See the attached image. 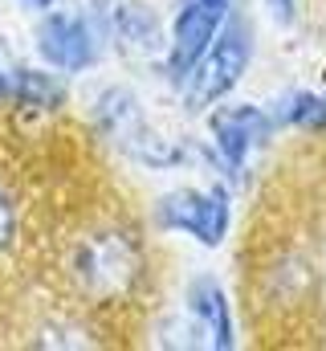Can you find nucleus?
<instances>
[{
	"label": "nucleus",
	"mask_w": 326,
	"mask_h": 351,
	"mask_svg": "<svg viewBox=\"0 0 326 351\" xmlns=\"http://www.w3.org/2000/svg\"><path fill=\"white\" fill-rule=\"evenodd\" d=\"M74 290L86 302H123L139 290L143 254L131 233L123 229H94L70 254Z\"/></svg>",
	"instance_id": "1"
},
{
	"label": "nucleus",
	"mask_w": 326,
	"mask_h": 351,
	"mask_svg": "<svg viewBox=\"0 0 326 351\" xmlns=\"http://www.w3.org/2000/svg\"><path fill=\"white\" fill-rule=\"evenodd\" d=\"M249 29L237 25V21H229L221 33H216V41L208 45V53L196 62V70L188 74V106L192 110H204L208 102H216L221 94H229V90L241 82L244 66H249Z\"/></svg>",
	"instance_id": "2"
},
{
	"label": "nucleus",
	"mask_w": 326,
	"mask_h": 351,
	"mask_svg": "<svg viewBox=\"0 0 326 351\" xmlns=\"http://www.w3.org/2000/svg\"><path fill=\"white\" fill-rule=\"evenodd\" d=\"M233 0H179L175 29H171V53H167V78L188 82L196 62L208 53L216 33L229 25Z\"/></svg>",
	"instance_id": "3"
},
{
	"label": "nucleus",
	"mask_w": 326,
	"mask_h": 351,
	"mask_svg": "<svg viewBox=\"0 0 326 351\" xmlns=\"http://www.w3.org/2000/svg\"><path fill=\"white\" fill-rule=\"evenodd\" d=\"M155 221L163 229H175V233H188L196 237L200 245H221L225 233H229V200L221 188H179L171 196H163L155 204Z\"/></svg>",
	"instance_id": "4"
},
{
	"label": "nucleus",
	"mask_w": 326,
	"mask_h": 351,
	"mask_svg": "<svg viewBox=\"0 0 326 351\" xmlns=\"http://www.w3.org/2000/svg\"><path fill=\"white\" fill-rule=\"evenodd\" d=\"M37 49L53 70H66V74H82L98 62L94 29L82 16H70V12H49L37 25Z\"/></svg>",
	"instance_id": "5"
},
{
	"label": "nucleus",
	"mask_w": 326,
	"mask_h": 351,
	"mask_svg": "<svg viewBox=\"0 0 326 351\" xmlns=\"http://www.w3.org/2000/svg\"><path fill=\"white\" fill-rule=\"evenodd\" d=\"M208 131H212V143H216V152L225 156V164L237 168L253 147L269 143L273 123H269V114H265L261 106L237 102V106H221V110L208 119Z\"/></svg>",
	"instance_id": "6"
},
{
	"label": "nucleus",
	"mask_w": 326,
	"mask_h": 351,
	"mask_svg": "<svg viewBox=\"0 0 326 351\" xmlns=\"http://www.w3.org/2000/svg\"><path fill=\"white\" fill-rule=\"evenodd\" d=\"M188 311L204 343L212 348H233V311L216 278H192L188 286Z\"/></svg>",
	"instance_id": "7"
},
{
	"label": "nucleus",
	"mask_w": 326,
	"mask_h": 351,
	"mask_svg": "<svg viewBox=\"0 0 326 351\" xmlns=\"http://www.w3.org/2000/svg\"><path fill=\"white\" fill-rule=\"evenodd\" d=\"M94 119H98V131H102L110 143L127 147L131 156H135V147L143 143V135L151 131V123L143 119V110H139V102H135L131 90H106V94L98 98Z\"/></svg>",
	"instance_id": "8"
},
{
	"label": "nucleus",
	"mask_w": 326,
	"mask_h": 351,
	"mask_svg": "<svg viewBox=\"0 0 326 351\" xmlns=\"http://www.w3.org/2000/svg\"><path fill=\"white\" fill-rule=\"evenodd\" d=\"M8 102L29 110H53L62 106V86L41 70H12L8 74Z\"/></svg>",
	"instance_id": "9"
},
{
	"label": "nucleus",
	"mask_w": 326,
	"mask_h": 351,
	"mask_svg": "<svg viewBox=\"0 0 326 351\" xmlns=\"http://www.w3.org/2000/svg\"><path fill=\"white\" fill-rule=\"evenodd\" d=\"M114 25H118V37H123L127 45H139L143 53H147V49H160V21H155L151 8L127 4V8H118Z\"/></svg>",
	"instance_id": "10"
},
{
	"label": "nucleus",
	"mask_w": 326,
	"mask_h": 351,
	"mask_svg": "<svg viewBox=\"0 0 326 351\" xmlns=\"http://www.w3.org/2000/svg\"><path fill=\"white\" fill-rule=\"evenodd\" d=\"M277 119L290 123V127H302V131H323L326 127V98H314V94H286L277 102Z\"/></svg>",
	"instance_id": "11"
},
{
	"label": "nucleus",
	"mask_w": 326,
	"mask_h": 351,
	"mask_svg": "<svg viewBox=\"0 0 326 351\" xmlns=\"http://www.w3.org/2000/svg\"><path fill=\"white\" fill-rule=\"evenodd\" d=\"M12 241H16V204H12V196L0 188V254H8Z\"/></svg>",
	"instance_id": "12"
},
{
	"label": "nucleus",
	"mask_w": 326,
	"mask_h": 351,
	"mask_svg": "<svg viewBox=\"0 0 326 351\" xmlns=\"http://www.w3.org/2000/svg\"><path fill=\"white\" fill-rule=\"evenodd\" d=\"M269 8L277 12V21H290L294 16V0H269Z\"/></svg>",
	"instance_id": "13"
},
{
	"label": "nucleus",
	"mask_w": 326,
	"mask_h": 351,
	"mask_svg": "<svg viewBox=\"0 0 326 351\" xmlns=\"http://www.w3.org/2000/svg\"><path fill=\"white\" fill-rule=\"evenodd\" d=\"M8 102V74H0V106Z\"/></svg>",
	"instance_id": "14"
},
{
	"label": "nucleus",
	"mask_w": 326,
	"mask_h": 351,
	"mask_svg": "<svg viewBox=\"0 0 326 351\" xmlns=\"http://www.w3.org/2000/svg\"><path fill=\"white\" fill-rule=\"evenodd\" d=\"M25 4H33V8H49L53 0H25Z\"/></svg>",
	"instance_id": "15"
}]
</instances>
